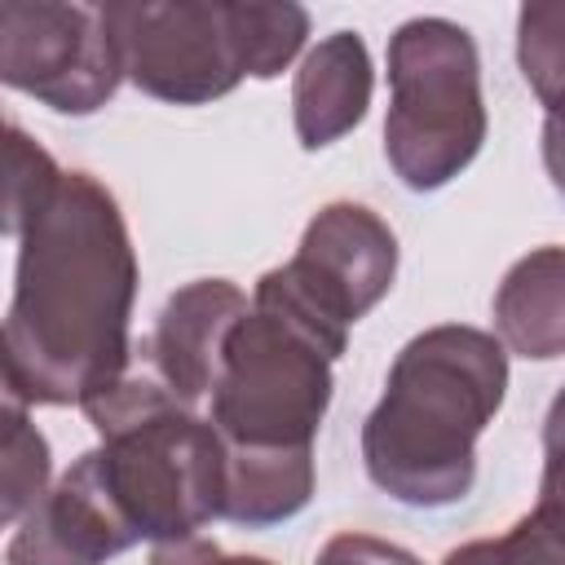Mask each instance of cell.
<instances>
[{"mask_svg":"<svg viewBox=\"0 0 565 565\" xmlns=\"http://www.w3.org/2000/svg\"><path fill=\"white\" fill-rule=\"evenodd\" d=\"M313 565H424V561L415 552H406L402 543H388V539H375L362 530H344L318 547Z\"/></svg>","mask_w":565,"mask_h":565,"instance_id":"obj_18","label":"cell"},{"mask_svg":"<svg viewBox=\"0 0 565 565\" xmlns=\"http://www.w3.org/2000/svg\"><path fill=\"white\" fill-rule=\"evenodd\" d=\"M490 313L508 353L530 362L565 358V247L525 252L494 287Z\"/></svg>","mask_w":565,"mask_h":565,"instance_id":"obj_12","label":"cell"},{"mask_svg":"<svg viewBox=\"0 0 565 565\" xmlns=\"http://www.w3.org/2000/svg\"><path fill=\"white\" fill-rule=\"evenodd\" d=\"M124 79L168 106H207L252 79L243 0H115L102 4Z\"/></svg>","mask_w":565,"mask_h":565,"instance_id":"obj_7","label":"cell"},{"mask_svg":"<svg viewBox=\"0 0 565 565\" xmlns=\"http://www.w3.org/2000/svg\"><path fill=\"white\" fill-rule=\"evenodd\" d=\"M146 565H274V561L225 552V547H216L207 539H181V543H159Z\"/></svg>","mask_w":565,"mask_h":565,"instance_id":"obj_20","label":"cell"},{"mask_svg":"<svg viewBox=\"0 0 565 565\" xmlns=\"http://www.w3.org/2000/svg\"><path fill=\"white\" fill-rule=\"evenodd\" d=\"M539 503L565 508V384L547 406L543 419V477H539Z\"/></svg>","mask_w":565,"mask_h":565,"instance_id":"obj_19","label":"cell"},{"mask_svg":"<svg viewBox=\"0 0 565 565\" xmlns=\"http://www.w3.org/2000/svg\"><path fill=\"white\" fill-rule=\"evenodd\" d=\"M4 313V397L84 406L128 375L137 252L119 199L93 172H62L18 225Z\"/></svg>","mask_w":565,"mask_h":565,"instance_id":"obj_1","label":"cell"},{"mask_svg":"<svg viewBox=\"0 0 565 565\" xmlns=\"http://www.w3.org/2000/svg\"><path fill=\"white\" fill-rule=\"evenodd\" d=\"M397 278V234L366 203L335 199L318 207L287 265L256 278V300L278 305L305 322L335 358L349 327L362 322Z\"/></svg>","mask_w":565,"mask_h":565,"instance_id":"obj_6","label":"cell"},{"mask_svg":"<svg viewBox=\"0 0 565 565\" xmlns=\"http://www.w3.org/2000/svg\"><path fill=\"white\" fill-rule=\"evenodd\" d=\"M441 565H565V508L534 503L516 525L459 543Z\"/></svg>","mask_w":565,"mask_h":565,"instance_id":"obj_16","label":"cell"},{"mask_svg":"<svg viewBox=\"0 0 565 565\" xmlns=\"http://www.w3.org/2000/svg\"><path fill=\"white\" fill-rule=\"evenodd\" d=\"M481 57L468 26L450 18H411L388 35V115L384 159L393 177L433 194L450 185L486 146Z\"/></svg>","mask_w":565,"mask_h":565,"instance_id":"obj_4","label":"cell"},{"mask_svg":"<svg viewBox=\"0 0 565 565\" xmlns=\"http://www.w3.org/2000/svg\"><path fill=\"white\" fill-rule=\"evenodd\" d=\"M53 455L49 437L31 424L26 406L4 397V459H0V521L18 525L53 486Z\"/></svg>","mask_w":565,"mask_h":565,"instance_id":"obj_14","label":"cell"},{"mask_svg":"<svg viewBox=\"0 0 565 565\" xmlns=\"http://www.w3.org/2000/svg\"><path fill=\"white\" fill-rule=\"evenodd\" d=\"M0 79L57 115H97L124 84V62L102 4L4 0Z\"/></svg>","mask_w":565,"mask_h":565,"instance_id":"obj_8","label":"cell"},{"mask_svg":"<svg viewBox=\"0 0 565 565\" xmlns=\"http://www.w3.org/2000/svg\"><path fill=\"white\" fill-rule=\"evenodd\" d=\"M313 450H225L221 521L269 530L300 516L313 499Z\"/></svg>","mask_w":565,"mask_h":565,"instance_id":"obj_13","label":"cell"},{"mask_svg":"<svg viewBox=\"0 0 565 565\" xmlns=\"http://www.w3.org/2000/svg\"><path fill=\"white\" fill-rule=\"evenodd\" d=\"M516 66L547 115L565 110V0H530L516 13Z\"/></svg>","mask_w":565,"mask_h":565,"instance_id":"obj_15","label":"cell"},{"mask_svg":"<svg viewBox=\"0 0 565 565\" xmlns=\"http://www.w3.org/2000/svg\"><path fill=\"white\" fill-rule=\"evenodd\" d=\"M137 547L97 481L75 459L53 490L13 525L4 565H106L110 556Z\"/></svg>","mask_w":565,"mask_h":565,"instance_id":"obj_10","label":"cell"},{"mask_svg":"<svg viewBox=\"0 0 565 565\" xmlns=\"http://www.w3.org/2000/svg\"><path fill=\"white\" fill-rule=\"evenodd\" d=\"M543 168H547L552 185L565 194V110L543 119Z\"/></svg>","mask_w":565,"mask_h":565,"instance_id":"obj_21","label":"cell"},{"mask_svg":"<svg viewBox=\"0 0 565 565\" xmlns=\"http://www.w3.org/2000/svg\"><path fill=\"white\" fill-rule=\"evenodd\" d=\"M79 411L97 433L79 463L137 543L199 539L207 521H221L225 441L207 415L154 375H124Z\"/></svg>","mask_w":565,"mask_h":565,"instance_id":"obj_3","label":"cell"},{"mask_svg":"<svg viewBox=\"0 0 565 565\" xmlns=\"http://www.w3.org/2000/svg\"><path fill=\"white\" fill-rule=\"evenodd\" d=\"M508 393L494 331L441 322L402 344L362 424V468L406 508H450L477 486V437Z\"/></svg>","mask_w":565,"mask_h":565,"instance_id":"obj_2","label":"cell"},{"mask_svg":"<svg viewBox=\"0 0 565 565\" xmlns=\"http://www.w3.org/2000/svg\"><path fill=\"white\" fill-rule=\"evenodd\" d=\"M243 313H247V296L230 278H194L177 287L163 300L150 335L141 340L154 380L185 406L207 402L216 384L221 349Z\"/></svg>","mask_w":565,"mask_h":565,"instance_id":"obj_9","label":"cell"},{"mask_svg":"<svg viewBox=\"0 0 565 565\" xmlns=\"http://www.w3.org/2000/svg\"><path fill=\"white\" fill-rule=\"evenodd\" d=\"M331 366L335 353L305 322L252 296L207 397L225 450H313L335 388Z\"/></svg>","mask_w":565,"mask_h":565,"instance_id":"obj_5","label":"cell"},{"mask_svg":"<svg viewBox=\"0 0 565 565\" xmlns=\"http://www.w3.org/2000/svg\"><path fill=\"white\" fill-rule=\"evenodd\" d=\"M375 88L371 53L358 31L322 35L296 66L291 79V124L305 150H322L366 119Z\"/></svg>","mask_w":565,"mask_h":565,"instance_id":"obj_11","label":"cell"},{"mask_svg":"<svg viewBox=\"0 0 565 565\" xmlns=\"http://www.w3.org/2000/svg\"><path fill=\"white\" fill-rule=\"evenodd\" d=\"M62 172L66 168H57V159L40 141H31L18 124H9V141H4V234L9 238L53 194Z\"/></svg>","mask_w":565,"mask_h":565,"instance_id":"obj_17","label":"cell"}]
</instances>
